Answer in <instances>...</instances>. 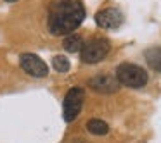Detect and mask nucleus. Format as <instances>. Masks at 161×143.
I'll list each match as a JSON object with an SVG mask.
<instances>
[{"label": "nucleus", "mask_w": 161, "mask_h": 143, "mask_svg": "<svg viewBox=\"0 0 161 143\" xmlns=\"http://www.w3.org/2000/svg\"><path fill=\"white\" fill-rule=\"evenodd\" d=\"M146 60L151 66V69L161 73V47H153L146 50Z\"/></svg>", "instance_id": "obj_9"}, {"label": "nucleus", "mask_w": 161, "mask_h": 143, "mask_svg": "<svg viewBox=\"0 0 161 143\" xmlns=\"http://www.w3.org/2000/svg\"><path fill=\"white\" fill-rule=\"evenodd\" d=\"M19 64H21L23 71H25L26 74H30V76H33V78H45L47 74H49L47 64L43 62L36 54H31V52L21 54Z\"/></svg>", "instance_id": "obj_5"}, {"label": "nucleus", "mask_w": 161, "mask_h": 143, "mask_svg": "<svg viewBox=\"0 0 161 143\" xmlns=\"http://www.w3.org/2000/svg\"><path fill=\"white\" fill-rule=\"evenodd\" d=\"M85 102V90L81 86H73L66 93L63 102V115L66 122H73L78 117Z\"/></svg>", "instance_id": "obj_4"}, {"label": "nucleus", "mask_w": 161, "mask_h": 143, "mask_svg": "<svg viewBox=\"0 0 161 143\" xmlns=\"http://www.w3.org/2000/svg\"><path fill=\"white\" fill-rule=\"evenodd\" d=\"M85 19L81 0H52L49 5L47 26L54 36H68Z\"/></svg>", "instance_id": "obj_1"}, {"label": "nucleus", "mask_w": 161, "mask_h": 143, "mask_svg": "<svg viewBox=\"0 0 161 143\" xmlns=\"http://www.w3.org/2000/svg\"><path fill=\"white\" fill-rule=\"evenodd\" d=\"M87 131L95 136H104L109 133V126H108V122L101 121V119H90L87 122Z\"/></svg>", "instance_id": "obj_10"}, {"label": "nucleus", "mask_w": 161, "mask_h": 143, "mask_svg": "<svg viewBox=\"0 0 161 143\" xmlns=\"http://www.w3.org/2000/svg\"><path fill=\"white\" fill-rule=\"evenodd\" d=\"M52 66H54V69H56L57 73H68L69 67H71V64H69V60H68L66 55H56L52 59Z\"/></svg>", "instance_id": "obj_11"}, {"label": "nucleus", "mask_w": 161, "mask_h": 143, "mask_svg": "<svg viewBox=\"0 0 161 143\" xmlns=\"http://www.w3.org/2000/svg\"><path fill=\"white\" fill-rule=\"evenodd\" d=\"M5 2H18V0H5Z\"/></svg>", "instance_id": "obj_13"}, {"label": "nucleus", "mask_w": 161, "mask_h": 143, "mask_svg": "<svg viewBox=\"0 0 161 143\" xmlns=\"http://www.w3.org/2000/svg\"><path fill=\"white\" fill-rule=\"evenodd\" d=\"M116 79L119 84L128 88H142L149 81V74L146 69L132 62H123L116 67Z\"/></svg>", "instance_id": "obj_2"}, {"label": "nucleus", "mask_w": 161, "mask_h": 143, "mask_svg": "<svg viewBox=\"0 0 161 143\" xmlns=\"http://www.w3.org/2000/svg\"><path fill=\"white\" fill-rule=\"evenodd\" d=\"M87 84L94 91H97V93H104V95L116 93V91L119 90V83H118V79H116V76H113V74H106V73L90 78Z\"/></svg>", "instance_id": "obj_7"}, {"label": "nucleus", "mask_w": 161, "mask_h": 143, "mask_svg": "<svg viewBox=\"0 0 161 143\" xmlns=\"http://www.w3.org/2000/svg\"><path fill=\"white\" fill-rule=\"evenodd\" d=\"M111 50V42L108 38H92L87 43H83L80 50V60L83 64H97L106 59V55Z\"/></svg>", "instance_id": "obj_3"}, {"label": "nucleus", "mask_w": 161, "mask_h": 143, "mask_svg": "<svg viewBox=\"0 0 161 143\" xmlns=\"http://www.w3.org/2000/svg\"><path fill=\"white\" fill-rule=\"evenodd\" d=\"M83 38H81L80 35H76V33H71V35H68L66 38L63 40V49L66 50V52L69 54H76L81 50V47H83Z\"/></svg>", "instance_id": "obj_8"}, {"label": "nucleus", "mask_w": 161, "mask_h": 143, "mask_svg": "<svg viewBox=\"0 0 161 143\" xmlns=\"http://www.w3.org/2000/svg\"><path fill=\"white\" fill-rule=\"evenodd\" d=\"M73 143H87V141H83V140H75Z\"/></svg>", "instance_id": "obj_12"}, {"label": "nucleus", "mask_w": 161, "mask_h": 143, "mask_svg": "<svg viewBox=\"0 0 161 143\" xmlns=\"http://www.w3.org/2000/svg\"><path fill=\"white\" fill-rule=\"evenodd\" d=\"M123 23V14L116 7H108L102 9L95 14V24L102 29H116Z\"/></svg>", "instance_id": "obj_6"}]
</instances>
